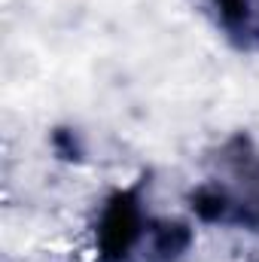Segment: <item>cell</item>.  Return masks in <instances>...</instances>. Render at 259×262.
<instances>
[{
	"instance_id": "cell-1",
	"label": "cell",
	"mask_w": 259,
	"mask_h": 262,
	"mask_svg": "<svg viewBox=\"0 0 259 262\" xmlns=\"http://www.w3.org/2000/svg\"><path fill=\"white\" fill-rule=\"evenodd\" d=\"M220 168L226 180L213 177L189 192L192 213L207 226H235L259 235V149L247 131L223 143Z\"/></svg>"
},
{
	"instance_id": "cell-2",
	"label": "cell",
	"mask_w": 259,
	"mask_h": 262,
	"mask_svg": "<svg viewBox=\"0 0 259 262\" xmlns=\"http://www.w3.org/2000/svg\"><path fill=\"white\" fill-rule=\"evenodd\" d=\"M143 186L146 177L110 192L104 201L95 226V262H128L146 241L149 216L143 210Z\"/></svg>"
},
{
	"instance_id": "cell-3",
	"label": "cell",
	"mask_w": 259,
	"mask_h": 262,
	"mask_svg": "<svg viewBox=\"0 0 259 262\" xmlns=\"http://www.w3.org/2000/svg\"><path fill=\"white\" fill-rule=\"evenodd\" d=\"M217 21L241 52H259V0H213Z\"/></svg>"
},
{
	"instance_id": "cell-4",
	"label": "cell",
	"mask_w": 259,
	"mask_h": 262,
	"mask_svg": "<svg viewBox=\"0 0 259 262\" xmlns=\"http://www.w3.org/2000/svg\"><path fill=\"white\" fill-rule=\"evenodd\" d=\"M195 241V232L189 223L180 220H149L146 232V262H180Z\"/></svg>"
},
{
	"instance_id": "cell-5",
	"label": "cell",
	"mask_w": 259,
	"mask_h": 262,
	"mask_svg": "<svg viewBox=\"0 0 259 262\" xmlns=\"http://www.w3.org/2000/svg\"><path fill=\"white\" fill-rule=\"evenodd\" d=\"M49 143H52V152L61 159V162H82V137L76 128H67V125H58L49 134Z\"/></svg>"
}]
</instances>
